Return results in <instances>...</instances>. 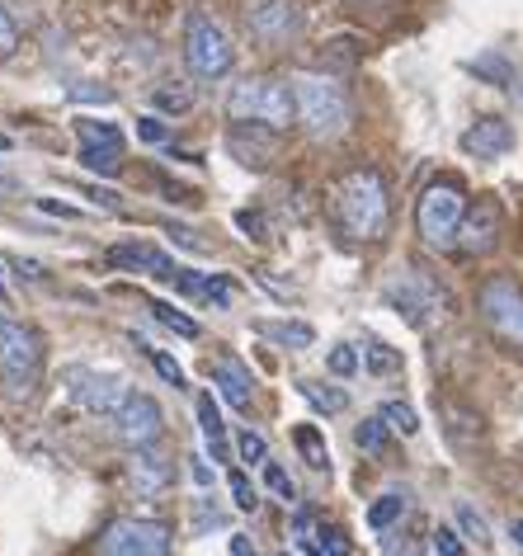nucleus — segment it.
I'll return each instance as SVG.
<instances>
[{"mask_svg":"<svg viewBox=\"0 0 523 556\" xmlns=\"http://www.w3.org/2000/svg\"><path fill=\"white\" fill-rule=\"evenodd\" d=\"M227 118L231 123H251V128L283 132L288 123H297V94L288 80L273 76H245L227 94Z\"/></svg>","mask_w":523,"mask_h":556,"instance_id":"nucleus-1","label":"nucleus"},{"mask_svg":"<svg viewBox=\"0 0 523 556\" xmlns=\"http://www.w3.org/2000/svg\"><path fill=\"white\" fill-rule=\"evenodd\" d=\"M43 382V336L24 321L0 316V387L10 401H29Z\"/></svg>","mask_w":523,"mask_h":556,"instance_id":"nucleus-2","label":"nucleus"},{"mask_svg":"<svg viewBox=\"0 0 523 556\" xmlns=\"http://www.w3.org/2000/svg\"><path fill=\"white\" fill-rule=\"evenodd\" d=\"M293 94H297V123L307 128V137L316 142H335V137L349 132V94H344L330 76H316V72H302L293 80Z\"/></svg>","mask_w":523,"mask_h":556,"instance_id":"nucleus-3","label":"nucleus"},{"mask_svg":"<svg viewBox=\"0 0 523 556\" xmlns=\"http://www.w3.org/2000/svg\"><path fill=\"white\" fill-rule=\"evenodd\" d=\"M340 222L354 241H378L387 231V217H392V203H387V185H382L378 170H354L344 175L340 185Z\"/></svg>","mask_w":523,"mask_h":556,"instance_id":"nucleus-4","label":"nucleus"},{"mask_svg":"<svg viewBox=\"0 0 523 556\" xmlns=\"http://www.w3.org/2000/svg\"><path fill=\"white\" fill-rule=\"evenodd\" d=\"M462 217H467V193H462V185H452V179H434L416 203V227H420V241L430 250L458 245Z\"/></svg>","mask_w":523,"mask_h":556,"instance_id":"nucleus-5","label":"nucleus"},{"mask_svg":"<svg viewBox=\"0 0 523 556\" xmlns=\"http://www.w3.org/2000/svg\"><path fill=\"white\" fill-rule=\"evenodd\" d=\"M184 66L194 72V80H222L237 66L231 34L213 15H203V10L184 20Z\"/></svg>","mask_w":523,"mask_h":556,"instance_id":"nucleus-6","label":"nucleus"},{"mask_svg":"<svg viewBox=\"0 0 523 556\" xmlns=\"http://www.w3.org/2000/svg\"><path fill=\"white\" fill-rule=\"evenodd\" d=\"M476 312L486 330L509 350H523V288L509 274H490L476 293Z\"/></svg>","mask_w":523,"mask_h":556,"instance_id":"nucleus-7","label":"nucleus"},{"mask_svg":"<svg viewBox=\"0 0 523 556\" xmlns=\"http://www.w3.org/2000/svg\"><path fill=\"white\" fill-rule=\"evenodd\" d=\"M302 24H307L302 0H251V5H245V34H251L265 52L297 43Z\"/></svg>","mask_w":523,"mask_h":556,"instance_id":"nucleus-8","label":"nucleus"},{"mask_svg":"<svg viewBox=\"0 0 523 556\" xmlns=\"http://www.w3.org/2000/svg\"><path fill=\"white\" fill-rule=\"evenodd\" d=\"M100 556H170V528L161 519L123 514L100 533Z\"/></svg>","mask_w":523,"mask_h":556,"instance_id":"nucleus-9","label":"nucleus"},{"mask_svg":"<svg viewBox=\"0 0 523 556\" xmlns=\"http://www.w3.org/2000/svg\"><path fill=\"white\" fill-rule=\"evenodd\" d=\"M382 298L392 302L396 312L406 316L416 330H430L434 321H444V307H448V298L438 293V288L430 283L424 274H416V269H406V274H396L387 288H382Z\"/></svg>","mask_w":523,"mask_h":556,"instance_id":"nucleus-10","label":"nucleus"},{"mask_svg":"<svg viewBox=\"0 0 523 556\" xmlns=\"http://www.w3.org/2000/svg\"><path fill=\"white\" fill-rule=\"evenodd\" d=\"M62 382H66V396L90 415H114L123 401L132 396L128 382L114 378V372H100V368H66Z\"/></svg>","mask_w":523,"mask_h":556,"instance_id":"nucleus-11","label":"nucleus"},{"mask_svg":"<svg viewBox=\"0 0 523 556\" xmlns=\"http://www.w3.org/2000/svg\"><path fill=\"white\" fill-rule=\"evenodd\" d=\"M76 137H80V165H86L90 175H104L114 179L123 170V132L114 123H100V118H76Z\"/></svg>","mask_w":523,"mask_h":556,"instance_id":"nucleus-12","label":"nucleus"},{"mask_svg":"<svg viewBox=\"0 0 523 556\" xmlns=\"http://www.w3.org/2000/svg\"><path fill=\"white\" fill-rule=\"evenodd\" d=\"M109 420H114V434L128 443V448H151V443L165 434V410L146 392H132Z\"/></svg>","mask_w":523,"mask_h":556,"instance_id":"nucleus-13","label":"nucleus"},{"mask_svg":"<svg viewBox=\"0 0 523 556\" xmlns=\"http://www.w3.org/2000/svg\"><path fill=\"white\" fill-rule=\"evenodd\" d=\"M458 245L467 250V255H490V250L500 245V203H495V199H476V203H467V217H462Z\"/></svg>","mask_w":523,"mask_h":556,"instance_id":"nucleus-14","label":"nucleus"},{"mask_svg":"<svg viewBox=\"0 0 523 556\" xmlns=\"http://www.w3.org/2000/svg\"><path fill=\"white\" fill-rule=\"evenodd\" d=\"M109 260H114L118 269H142L151 278H161V283H175V288H180V278L189 274L184 264H175L170 255H161L156 245H114V250H109Z\"/></svg>","mask_w":523,"mask_h":556,"instance_id":"nucleus-15","label":"nucleus"},{"mask_svg":"<svg viewBox=\"0 0 523 556\" xmlns=\"http://www.w3.org/2000/svg\"><path fill=\"white\" fill-rule=\"evenodd\" d=\"M208 378H213V387H217V392H222V401H227V406H237V410H251L255 378H251V368H245L237 354H222V358H213V364H208Z\"/></svg>","mask_w":523,"mask_h":556,"instance_id":"nucleus-16","label":"nucleus"},{"mask_svg":"<svg viewBox=\"0 0 523 556\" xmlns=\"http://www.w3.org/2000/svg\"><path fill=\"white\" fill-rule=\"evenodd\" d=\"M170 481H175V471H170L165 457H156L151 448H132V457H128V485L137 491V500L165 495V491H170Z\"/></svg>","mask_w":523,"mask_h":556,"instance_id":"nucleus-17","label":"nucleus"},{"mask_svg":"<svg viewBox=\"0 0 523 556\" xmlns=\"http://www.w3.org/2000/svg\"><path fill=\"white\" fill-rule=\"evenodd\" d=\"M509 147H514V128H509L505 118H476L472 128L462 132V151L476 161H495V156H505Z\"/></svg>","mask_w":523,"mask_h":556,"instance_id":"nucleus-18","label":"nucleus"},{"mask_svg":"<svg viewBox=\"0 0 523 556\" xmlns=\"http://www.w3.org/2000/svg\"><path fill=\"white\" fill-rule=\"evenodd\" d=\"M255 336L283 344V350H311L316 344V330L307 321H255Z\"/></svg>","mask_w":523,"mask_h":556,"instance_id":"nucleus-19","label":"nucleus"},{"mask_svg":"<svg viewBox=\"0 0 523 556\" xmlns=\"http://www.w3.org/2000/svg\"><path fill=\"white\" fill-rule=\"evenodd\" d=\"M199 425H203V439H208L213 463H227V425H222V410H217L213 392L199 396Z\"/></svg>","mask_w":523,"mask_h":556,"instance_id":"nucleus-20","label":"nucleus"},{"mask_svg":"<svg viewBox=\"0 0 523 556\" xmlns=\"http://www.w3.org/2000/svg\"><path fill=\"white\" fill-rule=\"evenodd\" d=\"M293 443H297V453L307 457L311 471H330V448H326V439H321V429H316V425H297Z\"/></svg>","mask_w":523,"mask_h":556,"instance_id":"nucleus-21","label":"nucleus"},{"mask_svg":"<svg viewBox=\"0 0 523 556\" xmlns=\"http://www.w3.org/2000/svg\"><path fill=\"white\" fill-rule=\"evenodd\" d=\"M401 514H406V495L387 491V495H378L373 505H368V528H373V533H387L392 523H401Z\"/></svg>","mask_w":523,"mask_h":556,"instance_id":"nucleus-22","label":"nucleus"},{"mask_svg":"<svg viewBox=\"0 0 523 556\" xmlns=\"http://www.w3.org/2000/svg\"><path fill=\"white\" fill-rule=\"evenodd\" d=\"M297 392L307 396V401H311V406L321 410V415H340L344 406H349V396H344L340 387H326V382H297Z\"/></svg>","mask_w":523,"mask_h":556,"instance_id":"nucleus-23","label":"nucleus"},{"mask_svg":"<svg viewBox=\"0 0 523 556\" xmlns=\"http://www.w3.org/2000/svg\"><path fill=\"white\" fill-rule=\"evenodd\" d=\"M151 104H156L161 114H189V109H194V90L180 86V80H175V86H156L151 90Z\"/></svg>","mask_w":523,"mask_h":556,"instance_id":"nucleus-24","label":"nucleus"},{"mask_svg":"<svg viewBox=\"0 0 523 556\" xmlns=\"http://www.w3.org/2000/svg\"><path fill=\"white\" fill-rule=\"evenodd\" d=\"M146 312L156 316L165 330H175L180 340H199V321H189V316H184V312H175L170 302H146Z\"/></svg>","mask_w":523,"mask_h":556,"instance_id":"nucleus-25","label":"nucleus"},{"mask_svg":"<svg viewBox=\"0 0 523 556\" xmlns=\"http://www.w3.org/2000/svg\"><path fill=\"white\" fill-rule=\"evenodd\" d=\"M387 434H392V425L382 420V415H373V420H363L359 429H354V443H359L363 453H382L387 448Z\"/></svg>","mask_w":523,"mask_h":556,"instance_id":"nucleus-26","label":"nucleus"},{"mask_svg":"<svg viewBox=\"0 0 523 556\" xmlns=\"http://www.w3.org/2000/svg\"><path fill=\"white\" fill-rule=\"evenodd\" d=\"M378 415H382V420H387V425L396 429V434H420V415L410 410L406 401H387V406H382Z\"/></svg>","mask_w":523,"mask_h":556,"instance_id":"nucleus-27","label":"nucleus"},{"mask_svg":"<svg viewBox=\"0 0 523 556\" xmlns=\"http://www.w3.org/2000/svg\"><path fill=\"white\" fill-rule=\"evenodd\" d=\"M458 528H462V533L476 542V547H486V542H490V523L481 519L476 505H467V500H458Z\"/></svg>","mask_w":523,"mask_h":556,"instance_id":"nucleus-28","label":"nucleus"},{"mask_svg":"<svg viewBox=\"0 0 523 556\" xmlns=\"http://www.w3.org/2000/svg\"><path fill=\"white\" fill-rule=\"evenodd\" d=\"M194 298H203V302H213V307H231V283L222 274H199V293Z\"/></svg>","mask_w":523,"mask_h":556,"instance_id":"nucleus-29","label":"nucleus"},{"mask_svg":"<svg viewBox=\"0 0 523 556\" xmlns=\"http://www.w3.org/2000/svg\"><path fill=\"white\" fill-rule=\"evenodd\" d=\"M326 368L335 372V378H354V372H359V350H354V344H335V350L326 354Z\"/></svg>","mask_w":523,"mask_h":556,"instance_id":"nucleus-30","label":"nucleus"},{"mask_svg":"<svg viewBox=\"0 0 523 556\" xmlns=\"http://www.w3.org/2000/svg\"><path fill=\"white\" fill-rule=\"evenodd\" d=\"M363 364H368V372H378V378H382V372H401V354L373 340V344H368V358H363Z\"/></svg>","mask_w":523,"mask_h":556,"instance_id":"nucleus-31","label":"nucleus"},{"mask_svg":"<svg viewBox=\"0 0 523 556\" xmlns=\"http://www.w3.org/2000/svg\"><path fill=\"white\" fill-rule=\"evenodd\" d=\"M237 448H241V463H251V467H265L269 463V443L255 434V429H245V434L237 439Z\"/></svg>","mask_w":523,"mask_h":556,"instance_id":"nucleus-32","label":"nucleus"},{"mask_svg":"<svg viewBox=\"0 0 523 556\" xmlns=\"http://www.w3.org/2000/svg\"><path fill=\"white\" fill-rule=\"evenodd\" d=\"M231 500H237V509H245L251 514L255 505H259V495H255V485H251V477H245V471H231Z\"/></svg>","mask_w":523,"mask_h":556,"instance_id":"nucleus-33","label":"nucleus"},{"mask_svg":"<svg viewBox=\"0 0 523 556\" xmlns=\"http://www.w3.org/2000/svg\"><path fill=\"white\" fill-rule=\"evenodd\" d=\"M15 52H20V29H15V20H10V10L0 5V62L15 58Z\"/></svg>","mask_w":523,"mask_h":556,"instance_id":"nucleus-34","label":"nucleus"},{"mask_svg":"<svg viewBox=\"0 0 523 556\" xmlns=\"http://www.w3.org/2000/svg\"><path fill=\"white\" fill-rule=\"evenodd\" d=\"M142 350L151 354V364H156V372H161V378H165V382H170V387H184V372H180V364H175V358H170V354L151 350V344H142Z\"/></svg>","mask_w":523,"mask_h":556,"instance_id":"nucleus-35","label":"nucleus"},{"mask_svg":"<svg viewBox=\"0 0 523 556\" xmlns=\"http://www.w3.org/2000/svg\"><path fill=\"white\" fill-rule=\"evenodd\" d=\"M137 137L151 142V147H161V142H170V128H165L156 114H146V118H137Z\"/></svg>","mask_w":523,"mask_h":556,"instance_id":"nucleus-36","label":"nucleus"},{"mask_svg":"<svg viewBox=\"0 0 523 556\" xmlns=\"http://www.w3.org/2000/svg\"><path fill=\"white\" fill-rule=\"evenodd\" d=\"M316 538H321V552H326V556H349V552H354V547H349V538H344L340 528H330V523H326Z\"/></svg>","mask_w":523,"mask_h":556,"instance_id":"nucleus-37","label":"nucleus"},{"mask_svg":"<svg viewBox=\"0 0 523 556\" xmlns=\"http://www.w3.org/2000/svg\"><path fill=\"white\" fill-rule=\"evenodd\" d=\"M265 481H269V491L279 500H293V481H288V471L279 463H265Z\"/></svg>","mask_w":523,"mask_h":556,"instance_id":"nucleus-38","label":"nucleus"},{"mask_svg":"<svg viewBox=\"0 0 523 556\" xmlns=\"http://www.w3.org/2000/svg\"><path fill=\"white\" fill-rule=\"evenodd\" d=\"M434 552H438V556H467L462 538L452 533V528H434Z\"/></svg>","mask_w":523,"mask_h":556,"instance_id":"nucleus-39","label":"nucleus"},{"mask_svg":"<svg viewBox=\"0 0 523 556\" xmlns=\"http://www.w3.org/2000/svg\"><path fill=\"white\" fill-rule=\"evenodd\" d=\"M72 100H76V104H90V100H94V104H114V90H104V86H76Z\"/></svg>","mask_w":523,"mask_h":556,"instance_id":"nucleus-40","label":"nucleus"},{"mask_svg":"<svg viewBox=\"0 0 523 556\" xmlns=\"http://www.w3.org/2000/svg\"><path fill=\"white\" fill-rule=\"evenodd\" d=\"M237 227L245 231V236H251V241H265V217H259V213H237Z\"/></svg>","mask_w":523,"mask_h":556,"instance_id":"nucleus-41","label":"nucleus"},{"mask_svg":"<svg viewBox=\"0 0 523 556\" xmlns=\"http://www.w3.org/2000/svg\"><path fill=\"white\" fill-rule=\"evenodd\" d=\"M10 264H15V269H20V278H34V283H38V278H43V264H34V260L10 255Z\"/></svg>","mask_w":523,"mask_h":556,"instance_id":"nucleus-42","label":"nucleus"},{"mask_svg":"<svg viewBox=\"0 0 523 556\" xmlns=\"http://www.w3.org/2000/svg\"><path fill=\"white\" fill-rule=\"evenodd\" d=\"M170 236H175V241H180L184 250H208V245H203V241H199V236L189 231V227H170Z\"/></svg>","mask_w":523,"mask_h":556,"instance_id":"nucleus-43","label":"nucleus"},{"mask_svg":"<svg viewBox=\"0 0 523 556\" xmlns=\"http://www.w3.org/2000/svg\"><path fill=\"white\" fill-rule=\"evenodd\" d=\"M231 556H255V547H251V538L231 533Z\"/></svg>","mask_w":523,"mask_h":556,"instance_id":"nucleus-44","label":"nucleus"},{"mask_svg":"<svg viewBox=\"0 0 523 556\" xmlns=\"http://www.w3.org/2000/svg\"><path fill=\"white\" fill-rule=\"evenodd\" d=\"M194 481H199V485H213V471L203 467V463H194Z\"/></svg>","mask_w":523,"mask_h":556,"instance_id":"nucleus-45","label":"nucleus"},{"mask_svg":"<svg viewBox=\"0 0 523 556\" xmlns=\"http://www.w3.org/2000/svg\"><path fill=\"white\" fill-rule=\"evenodd\" d=\"M509 538H514L519 547H523V519H514V523H509Z\"/></svg>","mask_w":523,"mask_h":556,"instance_id":"nucleus-46","label":"nucleus"},{"mask_svg":"<svg viewBox=\"0 0 523 556\" xmlns=\"http://www.w3.org/2000/svg\"><path fill=\"white\" fill-rule=\"evenodd\" d=\"M0 302H5V283H0Z\"/></svg>","mask_w":523,"mask_h":556,"instance_id":"nucleus-47","label":"nucleus"},{"mask_svg":"<svg viewBox=\"0 0 523 556\" xmlns=\"http://www.w3.org/2000/svg\"><path fill=\"white\" fill-rule=\"evenodd\" d=\"M307 556H326V552H311V547H307Z\"/></svg>","mask_w":523,"mask_h":556,"instance_id":"nucleus-48","label":"nucleus"}]
</instances>
